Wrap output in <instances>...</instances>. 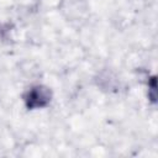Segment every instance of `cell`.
<instances>
[{"instance_id":"6da1fadb","label":"cell","mask_w":158,"mask_h":158,"mask_svg":"<svg viewBox=\"0 0 158 158\" xmlns=\"http://www.w3.org/2000/svg\"><path fill=\"white\" fill-rule=\"evenodd\" d=\"M26 100H27L28 107H42L48 102V94L44 89L37 86L28 93V96Z\"/></svg>"}]
</instances>
